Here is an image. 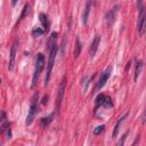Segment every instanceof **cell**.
<instances>
[{
  "label": "cell",
  "mask_w": 146,
  "mask_h": 146,
  "mask_svg": "<svg viewBox=\"0 0 146 146\" xmlns=\"http://www.w3.org/2000/svg\"><path fill=\"white\" fill-rule=\"evenodd\" d=\"M39 18H40V22H41V25H42L43 30L46 32H48L49 31V26H50V22L48 19V16L44 13H40L39 14Z\"/></svg>",
  "instance_id": "8fae6325"
},
{
  "label": "cell",
  "mask_w": 146,
  "mask_h": 146,
  "mask_svg": "<svg viewBox=\"0 0 146 146\" xmlns=\"http://www.w3.org/2000/svg\"><path fill=\"white\" fill-rule=\"evenodd\" d=\"M104 99H105V95L99 94V95L97 96V98H96V106H97V107H98L99 105L102 106V105H103V103H104Z\"/></svg>",
  "instance_id": "ac0fdd59"
},
{
  "label": "cell",
  "mask_w": 146,
  "mask_h": 146,
  "mask_svg": "<svg viewBox=\"0 0 146 146\" xmlns=\"http://www.w3.org/2000/svg\"><path fill=\"white\" fill-rule=\"evenodd\" d=\"M141 68H143V62L139 60V62H137V65H136L135 75H133V81H137V79L139 78V74H140V72H141Z\"/></svg>",
  "instance_id": "4fadbf2b"
},
{
  "label": "cell",
  "mask_w": 146,
  "mask_h": 146,
  "mask_svg": "<svg viewBox=\"0 0 146 146\" xmlns=\"http://www.w3.org/2000/svg\"><path fill=\"white\" fill-rule=\"evenodd\" d=\"M54 115H55V113H51L50 115H48V116H46V117H42V120H41V125H42V127H47V125L49 124V122H51Z\"/></svg>",
  "instance_id": "9a60e30c"
},
{
  "label": "cell",
  "mask_w": 146,
  "mask_h": 146,
  "mask_svg": "<svg viewBox=\"0 0 146 146\" xmlns=\"http://www.w3.org/2000/svg\"><path fill=\"white\" fill-rule=\"evenodd\" d=\"M81 49H82V43H81L80 39L76 38V40H75V51H74V57H75V58L79 57V55H80V52H81Z\"/></svg>",
  "instance_id": "5bb4252c"
},
{
  "label": "cell",
  "mask_w": 146,
  "mask_h": 146,
  "mask_svg": "<svg viewBox=\"0 0 146 146\" xmlns=\"http://www.w3.org/2000/svg\"><path fill=\"white\" fill-rule=\"evenodd\" d=\"M102 106H104V107H106V108H111V107H113L112 99H111L110 97L105 96V99H104V103H103V105H102Z\"/></svg>",
  "instance_id": "e0dca14e"
},
{
  "label": "cell",
  "mask_w": 146,
  "mask_h": 146,
  "mask_svg": "<svg viewBox=\"0 0 146 146\" xmlns=\"http://www.w3.org/2000/svg\"><path fill=\"white\" fill-rule=\"evenodd\" d=\"M100 39L102 38H100L99 34H96L95 35V38H94V40H92V42L90 44V48H89V56H90V58H94L95 57V55L97 52V49H98V46L100 43Z\"/></svg>",
  "instance_id": "ba28073f"
},
{
  "label": "cell",
  "mask_w": 146,
  "mask_h": 146,
  "mask_svg": "<svg viewBox=\"0 0 146 146\" xmlns=\"http://www.w3.org/2000/svg\"><path fill=\"white\" fill-rule=\"evenodd\" d=\"M65 87H66V76H64V78L62 79L60 84H59V88H58L57 99H56V111H57V113H58L59 110H60V105H62V102H63V98H64Z\"/></svg>",
  "instance_id": "5b68a950"
},
{
  "label": "cell",
  "mask_w": 146,
  "mask_h": 146,
  "mask_svg": "<svg viewBox=\"0 0 146 146\" xmlns=\"http://www.w3.org/2000/svg\"><path fill=\"white\" fill-rule=\"evenodd\" d=\"M44 32H46V31H44L43 29H41V27H35V29H33V31H32V35H33V36H40V35H42Z\"/></svg>",
  "instance_id": "2e32d148"
},
{
  "label": "cell",
  "mask_w": 146,
  "mask_h": 146,
  "mask_svg": "<svg viewBox=\"0 0 146 146\" xmlns=\"http://www.w3.org/2000/svg\"><path fill=\"white\" fill-rule=\"evenodd\" d=\"M137 29L139 34L143 36L146 33V8H141L139 10V17L137 22Z\"/></svg>",
  "instance_id": "277c9868"
},
{
  "label": "cell",
  "mask_w": 146,
  "mask_h": 146,
  "mask_svg": "<svg viewBox=\"0 0 146 146\" xmlns=\"http://www.w3.org/2000/svg\"><path fill=\"white\" fill-rule=\"evenodd\" d=\"M36 110H38V92L33 96L32 98V102H31V105H30V110H29V113H27V116H26V121H25V124L26 125H30L35 115H36Z\"/></svg>",
  "instance_id": "3957f363"
},
{
  "label": "cell",
  "mask_w": 146,
  "mask_h": 146,
  "mask_svg": "<svg viewBox=\"0 0 146 146\" xmlns=\"http://www.w3.org/2000/svg\"><path fill=\"white\" fill-rule=\"evenodd\" d=\"M17 47H18V39L16 38L14 40L11 50H10V57H9V64H8V70L13 71L14 70V65H15V58H16V54H17Z\"/></svg>",
  "instance_id": "52a82bcc"
},
{
  "label": "cell",
  "mask_w": 146,
  "mask_h": 146,
  "mask_svg": "<svg viewBox=\"0 0 146 146\" xmlns=\"http://www.w3.org/2000/svg\"><path fill=\"white\" fill-rule=\"evenodd\" d=\"M141 122L146 123V106H145V110H144V113H143V116H141Z\"/></svg>",
  "instance_id": "603a6c76"
},
{
  "label": "cell",
  "mask_w": 146,
  "mask_h": 146,
  "mask_svg": "<svg viewBox=\"0 0 146 146\" xmlns=\"http://www.w3.org/2000/svg\"><path fill=\"white\" fill-rule=\"evenodd\" d=\"M143 2H144V0H137V8H138V10H140L143 8Z\"/></svg>",
  "instance_id": "7402d4cb"
},
{
  "label": "cell",
  "mask_w": 146,
  "mask_h": 146,
  "mask_svg": "<svg viewBox=\"0 0 146 146\" xmlns=\"http://www.w3.org/2000/svg\"><path fill=\"white\" fill-rule=\"evenodd\" d=\"M110 75H111V67H107V68L104 71V73L102 74V76H100L99 81L97 82L96 90H100V89H102V88H103V87L106 84V82H107V80H108Z\"/></svg>",
  "instance_id": "9c48e42d"
},
{
  "label": "cell",
  "mask_w": 146,
  "mask_h": 146,
  "mask_svg": "<svg viewBox=\"0 0 146 146\" xmlns=\"http://www.w3.org/2000/svg\"><path fill=\"white\" fill-rule=\"evenodd\" d=\"M30 13V5L29 3H26L25 6H24V8H23V13H22V15H21V17H19V21L21 19H23L27 14Z\"/></svg>",
  "instance_id": "d6986e66"
},
{
  "label": "cell",
  "mask_w": 146,
  "mask_h": 146,
  "mask_svg": "<svg viewBox=\"0 0 146 146\" xmlns=\"http://www.w3.org/2000/svg\"><path fill=\"white\" fill-rule=\"evenodd\" d=\"M104 130H105V125H104V124L97 125V127L94 129V135H100V133H102Z\"/></svg>",
  "instance_id": "ffe728a7"
},
{
  "label": "cell",
  "mask_w": 146,
  "mask_h": 146,
  "mask_svg": "<svg viewBox=\"0 0 146 146\" xmlns=\"http://www.w3.org/2000/svg\"><path fill=\"white\" fill-rule=\"evenodd\" d=\"M44 63H46V60H44L43 54H38L36 62H35V68H34L33 78H32V84H31L32 88L35 87V84L38 82V79H39V76H40V74H41V72H42V70L44 67Z\"/></svg>",
  "instance_id": "7a4b0ae2"
},
{
  "label": "cell",
  "mask_w": 146,
  "mask_h": 146,
  "mask_svg": "<svg viewBox=\"0 0 146 146\" xmlns=\"http://www.w3.org/2000/svg\"><path fill=\"white\" fill-rule=\"evenodd\" d=\"M128 135H129V131H127V132H125V133H124V135L121 137V139L117 141V145H120V146H121V145H123V144H124V141H125V138H127V136H128Z\"/></svg>",
  "instance_id": "44dd1931"
},
{
  "label": "cell",
  "mask_w": 146,
  "mask_h": 146,
  "mask_svg": "<svg viewBox=\"0 0 146 146\" xmlns=\"http://www.w3.org/2000/svg\"><path fill=\"white\" fill-rule=\"evenodd\" d=\"M119 9H120V6L119 5H115L112 9H110V11L106 13V16H105V19H106V25L108 27H111L114 22H115V18H116V15L119 13Z\"/></svg>",
  "instance_id": "8992f818"
},
{
  "label": "cell",
  "mask_w": 146,
  "mask_h": 146,
  "mask_svg": "<svg viewBox=\"0 0 146 146\" xmlns=\"http://www.w3.org/2000/svg\"><path fill=\"white\" fill-rule=\"evenodd\" d=\"M91 5H92V0H87L86 2V7L83 9V13H82V24L83 25H87L88 23V18H89V14H90V9H91Z\"/></svg>",
  "instance_id": "30bf717a"
},
{
  "label": "cell",
  "mask_w": 146,
  "mask_h": 146,
  "mask_svg": "<svg viewBox=\"0 0 146 146\" xmlns=\"http://www.w3.org/2000/svg\"><path fill=\"white\" fill-rule=\"evenodd\" d=\"M128 115H129V112L124 113V114L119 119V121L116 122V124H115V127H114V130H113V138H115V137L117 136V132H119V130H120V127H121L122 122L125 120V117H128Z\"/></svg>",
  "instance_id": "7c38bea8"
},
{
  "label": "cell",
  "mask_w": 146,
  "mask_h": 146,
  "mask_svg": "<svg viewBox=\"0 0 146 146\" xmlns=\"http://www.w3.org/2000/svg\"><path fill=\"white\" fill-rule=\"evenodd\" d=\"M56 39H57V32H52L49 39V59H48V65H47V73H46V79H44V86L47 87L50 80V74L51 70L55 63V57L57 52V44H56Z\"/></svg>",
  "instance_id": "6da1fadb"
},
{
  "label": "cell",
  "mask_w": 146,
  "mask_h": 146,
  "mask_svg": "<svg viewBox=\"0 0 146 146\" xmlns=\"http://www.w3.org/2000/svg\"><path fill=\"white\" fill-rule=\"evenodd\" d=\"M17 1H18V0H11V5H13V6H15V5L17 3Z\"/></svg>",
  "instance_id": "cb8c5ba5"
}]
</instances>
